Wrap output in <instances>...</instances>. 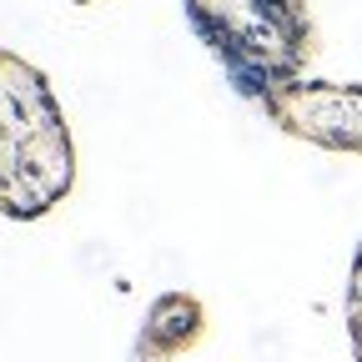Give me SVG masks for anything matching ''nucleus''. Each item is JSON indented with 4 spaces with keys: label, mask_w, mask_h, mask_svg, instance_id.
Instances as JSON below:
<instances>
[{
    "label": "nucleus",
    "mask_w": 362,
    "mask_h": 362,
    "mask_svg": "<svg viewBox=\"0 0 362 362\" xmlns=\"http://www.w3.org/2000/svg\"><path fill=\"white\" fill-rule=\"evenodd\" d=\"M71 187V141L45 81L6 56V202L16 216L45 211Z\"/></svg>",
    "instance_id": "f257e3e1"
},
{
    "label": "nucleus",
    "mask_w": 362,
    "mask_h": 362,
    "mask_svg": "<svg viewBox=\"0 0 362 362\" xmlns=\"http://www.w3.org/2000/svg\"><path fill=\"white\" fill-rule=\"evenodd\" d=\"M197 25L237 71H287L307 51V21L297 0H192Z\"/></svg>",
    "instance_id": "f03ea898"
},
{
    "label": "nucleus",
    "mask_w": 362,
    "mask_h": 362,
    "mask_svg": "<svg viewBox=\"0 0 362 362\" xmlns=\"http://www.w3.org/2000/svg\"><path fill=\"white\" fill-rule=\"evenodd\" d=\"M76 6H90V0H76Z\"/></svg>",
    "instance_id": "7ed1b4c3"
}]
</instances>
